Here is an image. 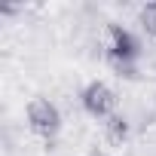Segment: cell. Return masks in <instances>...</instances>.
Wrapping results in <instances>:
<instances>
[{"instance_id":"cell-4","label":"cell","mask_w":156,"mask_h":156,"mask_svg":"<svg viewBox=\"0 0 156 156\" xmlns=\"http://www.w3.org/2000/svg\"><path fill=\"white\" fill-rule=\"evenodd\" d=\"M138 22H141V28H144V34H147V37H156V3L141 6Z\"/></svg>"},{"instance_id":"cell-2","label":"cell","mask_w":156,"mask_h":156,"mask_svg":"<svg viewBox=\"0 0 156 156\" xmlns=\"http://www.w3.org/2000/svg\"><path fill=\"white\" fill-rule=\"evenodd\" d=\"M83 104H86V110L92 116H101V119H107L110 113H116V95L104 83H89L86 92H83Z\"/></svg>"},{"instance_id":"cell-3","label":"cell","mask_w":156,"mask_h":156,"mask_svg":"<svg viewBox=\"0 0 156 156\" xmlns=\"http://www.w3.org/2000/svg\"><path fill=\"white\" fill-rule=\"evenodd\" d=\"M104 129H107V138H110V141L122 144V138H126V119H122L119 113H110L107 122H104Z\"/></svg>"},{"instance_id":"cell-5","label":"cell","mask_w":156,"mask_h":156,"mask_svg":"<svg viewBox=\"0 0 156 156\" xmlns=\"http://www.w3.org/2000/svg\"><path fill=\"white\" fill-rule=\"evenodd\" d=\"M89 156H107V153H104V150H92Z\"/></svg>"},{"instance_id":"cell-1","label":"cell","mask_w":156,"mask_h":156,"mask_svg":"<svg viewBox=\"0 0 156 156\" xmlns=\"http://www.w3.org/2000/svg\"><path fill=\"white\" fill-rule=\"evenodd\" d=\"M28 126H31L37 135L52 138V135L61 129V113H58V107H55L52 101H46V98H31V101H28Z\"/></svg>"}]
</instances>
